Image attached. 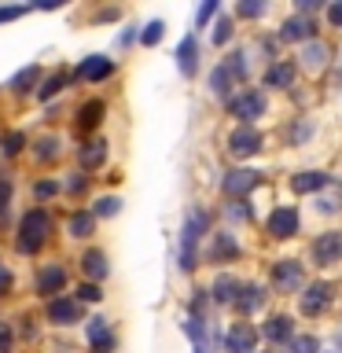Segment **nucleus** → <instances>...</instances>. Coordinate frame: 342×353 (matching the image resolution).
Instances as JSON below:
<instances>
[{
  "label": "nucleus",
  "mask_w": 342,
  "mask_h": 353,
  "mask_svg": "<svg viewBox=\"0 0 342 353\" xmlns=\"http://www.w3.org/2000/svg\"><path fill=\"white\" fill-rule=\"evenodd\" d=\"M342 258V232L331 228V232H320V236L313 239V265H335Z\"/></svg>",
  "instance_id": "nucleus-5"
},
{
  "label": "nucleus",
  "mask_w": 342,
  "mask_h": 353,
  "mask_svg": "<svg viewBox=\"0 0 342 353\" xmlns=\"http://www.w3.org/2000/svg\"><path fill=\"white\" fill-rule=\"evenodd\" d=\"M313 37V22H309L305 15H291L280 26V41H287V44H294V41H309Z\"/></svg>",
  "instance_id": "nucleus-17"
},
{
  "label": "nucleus",
  "mask_w": 342,
  "mask_h": 353,
  "mask_svg": "<svg viewBox=\"0 0 342 353\" xmlns=\"http://www.w3.org/2000/svg\"><path fill=\"white\" fill-rule=\"evenodd\" d=\"M298 210L294 206H276L272 214H269V221H265V228H269V236L272 239H291V236H298Z\"/></svg>",
  "instance_id": "nucleus-6"
},
{
  "label": "nucleus",
  "mask_w": 342,
  "mask_h": 353,
  "mask_svg": "<svg viewBox=\"0 0 342 353\" xmlns=\"http://www.w3.org/2000/svg\"><path fill=\"white\" fill-rule=\"evenodd\" d=\"M258 181H261L258 170H232V173H225L221 188H225L228 199H243V195H250L254 188H258Z\"/></svg>",
  "instance_id": "nucleus-9"
},
{
  "label": "nucleus",
  "mask_w": 342,
  "mask_h": 353,
  "mask_svg": "<svg viewBox=\"0 0 342 353\" xmlns=\"http://www.w3.org/2000/svg\"><path fill=\"white\" fill-rule=\"evenodd\" d=\"M66 81H70V70H66V66L52 70L48 77H44V85L37 88V99H52V96H59L63 88H66Z\"/></svg>",
  "instance_id": "nucleus-25"
},
{
  "label": "nucleus",
  "mask_w": 342,
  "mask_h": 353,
  "mask_svg": "<svg viewBox=\"0 0 342 353\" xmlns=\"http://www.w3.org/2000/svg\"><path fill=\"white\" fill-rule=\"evenodd\" d=\"M33 154H37V162L59 159V140H55V137H41L37 143H33Z\"/></svg>",
  "instance_id": "nucleus-31"
},
{
  "label": "nucleus",
  "mask_w": 342,
  "mask_h": 353,
  "mask_svg": "<svg viewBox=\"0 0 342 353\" xmlns=\"http://www.w3.org/2000/svg\"><path fill=\"white\" fill-rule=\"evenodd\" d=\"M81 272L88 276V283H99V280H103V276L110 272V265H107V254L103 250H88L85 254V258H81Z\"/></svg>",
  "instance_id": "nucleus-22"
},
{
  "label": "nucleus",
  "mask_w": 342,
  "mask_h": 353,
  "mask_svg": "<svg viewBox=\"0 0 342 353\" xmlns=\"http://www.w3.org/2000/svg\"><path fill=\"white\" fill-rule=\"evenodd\" d=\"M232 305H239L243 313H254V309H261V305H265V287H258V283H243Z\"/></svg>",
  "instance_id": "nucleus-23"
},
{
  "label": "nucleus",
  "mask_w": 342,
  "mask_h": 353,
  "mask_svg": "<svg viewBox=\"0 0 342 353\" xmlns=\"http://www.w3.org/2000/svg\"><path fill=\"white\" fill-rule=\"evenodd\" d=\"M162 37H165V22H162V19L148 22V26H143V33H140V41L148 44V48H151V44H159Z\"/></svg>",
  "instance_id": "nucleus-33"
},
{
  "label": "nucleus",
  "mask_w": 342,
  "mask_h": 353,
  "mask_svg": "<svg viewBox=\"0 0 342 353\" xmlns=\"http://www.w3.org/2000/svg\"><path fill=\"white\" fill-rule=\"evenodd\" d=\"M19 15H26V8H0V22H11V19H19Z\"/></svg>",
  "instance_id": "nucleus-45"
},
{
  "label": "nucleus",
  "mask_w": 342,
  "mask_h": 353,
  "mask_svg": "<svg viewBox=\"0 0 342 353\" xmlns=\"http://www.w3.org/2000/svg\"><path fill=\"white\" fill-rule=\"evenodd\" d=\"M232 41V22L228 19H221L217 22V30H214V44H228Z\"/></svg>",
  "instance_id": "nucleus-41"
},
{
  "label": "nucleus",
  "mask_w": 342,
  "mask_h": 353,
  "mask_svg": "<svg viewBox=\"0 0 342 353\" xmlns=\"http://www.w3.org/2000/svg\"><path fill=\"white\" fill-rule=\"evenodd\" d=\"M48 320H52V324H59V327L77 324V320H81V305H77L74 298H52V302H48Z\"/></svg>",
  "instance_id": "nucleus-14"
},
{
  "label": "nucleus",
  "mask_w": 342,
  "mask_h": 353,
  "mask_svg": "<svg viewBox=\"0 0 342 353\" xmlns=\"http://www.w3.org/2000/svg\"><path fill=\"white\" fill-rule=\"evenodd\" d=\"M261 335L269 339L272 346H276V342H291V339H294V320L287 316V313H276V316H269V320H265Z\"/></svg>",
  "instance_id": "nucleus-16"
},
{
  "label": "nucleus",
  "mask_w": 342,
  "mask_h": 353,
  "mask_svg": "<svg viewBox=\"0 0 342 353\" xmlns=\"http://www.w3.org/2000/svg\"><path fill=\"white\" fill-rule=\"evenodd\" d=\"M328 59V48L324 44H316V41H305V48H302V66L305 70H320Z\"/></svg>",
  "instance_id": "nucleus-29"
},
{
  "label": "nucleus",
  "mask_w": 342,
  "mask_h": 353,
  "mask_svg": "<svg viewBox=\"0 0 342 353\" xmlns=\"http://www.w3.org/2000/svg\"><path fill=\"white\" fill-rule=\"evenodd\" d=\"M236 15H239V19H261V15H265V4H243V0H239V4H236Z\"/></svg>",
  "instance_id": "nucleus-39"
},
{
  "label": "nucleus",
  "mask_w": 342,
  "mask_h": 353,
  "mask_svg": "<svg viewBox=\"0 0 342 353\" xmlns=\"http://www.w3.org/2000/svg\"><path fill=\"white\" fill-rule=\"evenodd\" d=\"M331 176L328 173H320V170H305V173H294L291 176V188L298 195H305V192H320V188H328Z\"/></svg>",
  "instance_id": "nucleus-20"
},
{
  "label": "nucleus",
  "mask_w": 342,
  "mask_h": 353,
  "mask_svg": "<svg viewBox=\"0 0 342 353\" xmlns=\"http://www.w3.org/2000/svg\"><path fill=\"white\" fill-rule=\"evenodd\" d=\"M302 276H305L302 261H276L272 265V287H280V291H294V287H302Z\"/></svg>",
  "instance_id": "nucleus-10"
},
{
  "label": "nucleus",
  "mask_w": 342,
  "mask_h": 353,
  "mask_svg": "<svg viewBox=\"0 0 342 353\" xmlns=\"http://www.w3.org/2000/svg\"><path fill=\"white\" fill-rule=\"evenodd\" d=\"M11 192H15L11 176H0V225L8 221V210H11Z\"/></svg>",
  "instance_id": "nucleus-34"
},
{
  "label": "nucleus",
  "mask_w": 342,
  "mask_h": 353,
  "mask_svg": "<svg viewBox=\"0 0 342 353\" xmlns=\"http://www.w3.org/2000/svg\"><path fill=\"white\" fill-rule=\"evenodd\" d=\"M254 346H258V331L250 324H232L228 327V335H225L228 353H254Z\"/></svg>",
  "instance_id": "nucleus-11"
},
{
  "label": "nucleus",
  "mask_w": 342,
  "mask_h": 353,
  "mask_svg": "<svg viewBox=\"0 0 342 353\" xmlns=\"http://www.w3.org/2000/svg\"><path fill=\"white\" fill-rule=\"evenodd\" d=\"M85 335H88V346H92V353H110V350H114V331H110V324H107L103 316L88 320Z\"/></svg>",
  "instance_id": "nucleus-13"
},
{
  "label": "nucleus",
  "mask_w": 342,
  "mask_h": 353,
  "mask_svg": "<svg viewBox=\"0 0 342 353\" xmlns=\"http://www.w3.org/2000/svg\"><path fill=\"white\" fill-rule=\"evenodd\" d=\"M236 85H239V81H236V77H232V74L225 70V66H221V63H217V70H214V74H210V88H214V92H217V96H225V99H228V92H232V88H236Z\"/></svg>",
  "instance_id": "nucleus-30"
},
{
  "label": "nucleus",
  "mask_w": 342,
  "mask_h": 353,
  "mask_svg": "<svg viewBox=\"0 0 342 353\" xmlns=\"http://www.w3.org/2000/svg\"><path fill=\"white\" fill-rule=\"evenodd\" d=\"M177 66H181V74H184V77H192V74H195V66H199V44H195L192 33H188V37L177 44Z\"/></svg>",
  "instance_id": "nucleus-18"
},
{
  "label": "nucleus",
  "mask_w": 342,
  "mask_h": 353,
  "mask_svg": "<svg viewBox=\"0 0 342 353\" xmlns=\"http://www.w3.org/2000/svg\"><path fill=\"white\" fill-rule=\"evenodd\" d=\"M217 11H221V4H217V0H206V4H203V8L195 11V22H199V26H206V22L214 19Z\"/></svg>",
  "instance_id": "nucleus-38"
},
{
  "label": "nucleus",
  "mask_w": 342,
  "mask_h": 353,
  "mask_svg": "<svg viewBox=\"0 0 342 353\" xmlns=\"http://www.w3.org/2000/svg\"><path fill=\"white\" fill-rule=\"evenodd\" d=\"M228 151L236 154V159H250V154H258V151H261V132L254 129V125H239V129H232V137H228Z\"/></svg>",
  "instance_id": "nucleus-7"
},
{
  "label": "nucleus",
  "mask_w": 342,
  "mask_h": 353,
  "mask_svg": "<svg viewBox=\"0 0 342 353\" xmlns=\"http://www.w3.org/2000/svg\"><path fill=\"white\" fill-rule=\"evenodd\" d=\"M11 291V272L8 269H0V298H4Z\"/></svg>",
  "instance_id": "nucleus-46"
},
{
  "label": "nucleus",
  "mask_w": 342,
  "mask_h": 353,
  "mask_svg": "<svg viewBox=\"0 0 342 353\" xmlns=\"http://www.w3.org/2000/svg\"><path fill=\"white\" fill-rule=\"evenodd\" d=\"M206 228H210L206 210H192V214L184 217V228H181V269L184 272L195 269V247H199V239L206 236Z\"/></svg>",
  "instance_id": "nucleus-2"
},
{
  "label": "nucleus",
  "mask_w": 342,
  "mask_h": 353,
  "mask_svg": "<svg viewBox=\"0 0 342 353\" xmlns=\"http://www.w3.org/2000/svg\"><path fill=\"white\" fill-rule=\"evenodd\" d=\"M37 81H41V66L30 63V66H22V70L11 77L8 88H15V92H33V88H37Z\"/></svg>",
  "instance_id": "nucleus-26"
},
{
  "label": "nucleus",
  "mask_w": 342,
  "mask_h": 353,
  "mask_svg": "<svg viewBox=\"0 0 342 353\" xmlns=\"http://www.w3.org/2000/svg\"><path fill=\"white\" fill-rule=\"evenodd\" d=\"M328 22L342 30V0H331V4H328Z\"/></svg>",
  "instance_id": "nucleus-43"
},
{
  "label": "nucleus",
  "mask_w": 342,
  "mask_h": 353,
  "mask_svg": "<svg viewBox=\"0 0 342 353\" xmlns=\"http://www.w3.org/2000/svg\"><path fill=\"white\" fill-rule=\"evenodd\" d=\"M210 258L217 261H232V258H239V243L228 236V232H217L214 239H210Z\"/></svg>",
  "instance_id": "nucleus-19"
},
{
  "label": "nucleus",
  "mask_w": 342,
  "mask_h": 353,
  "mask_svg": "<svg viewBox=\"0 0 342 353\" xmlns=\"http://www.w3.org/2000/svg\"><path fill=\"white\" fill-rule=\"evenodd\" d=\"M77 159H81L85 170H92V165H99V162L107 159V143H103V140H88L85 148H81V154H77Z\"/></svg>",
  "instance_id": "nucleus-28"
},
{
  "label": "nucleus",
  "mask_w": 342,
  "mask_h": 353,
  "mask_svg": "<svg viewBox=\"0 0 342 353\" xmlns=\"http://www.w3.org/2000/svg\"><path fill=\"white\" fill-rule=\"evenodd\" d=\"M22 143H26V137H22V132H8V137L0 140V151H4L8 159H11V154H19V151H22Z\"/></svg>",
  "instance_id": "nucleus-35"
},
{
  "label": "nucleus",
  "mask_w": 342,
  "mask_h": 353,
  "mask_svg": "<svg viewBox=\"0 0 342 353\" xmlns=\"http://www.w3.org/2000/svg\"><path fill=\"white\" fill-rule=\"evenodd\" d=\"M11 342H15L11 324H8V320H0V353H11Z\"/></svg>",
  "instance_id": "nucleus-42"
},
{
  "label": "nucleus",
  "mask_w": 342,
  "mask_h": 353,
  "mask_svg": "<svg viewBox=\"0 0 342 353\" xmlns=\"http://www.w3.org/2000/svg\"><path fill=\"white\" fill-rule=\"evenodd\" d=\"M118 210H121L118 199H114V195H103V199H96V206L88 210V214H92V217H114Z\"/></svg>",
  "instance_id": "nucleus-32"
},
{
  "label": "nucleus",
  "mask_w": 342,
  "mask_h": 353,
  "mask_svg": "<svg viewBox=\"0 0 342 353\" xmlns=\"http://www.w3.org/2000/svg\"><path fill=\"white\" fill-rule=\"evenodd\" d=\"M291 353H320V342H316V335L291 339Z\"/></svg>",
  "instance_id": "nucleus-36"
},
{
  "label": "nucleus",
  "mask_w": 342,
  "mask_h": 353,
  "mask_svg": "<svg viewBox=\"0 0 342 353\" xmlns=\"http://www.w3.org/2000/svg\"><path fill=\"white\" fill-rule=\"evenodd\" d=\"M85 188H88V181H85V173H74V181H70V184H66V192H74V195H81V192H85Z\"/></svg>",
  "instance_id": "nucleus-44"
},
{
  "label": "nucleus",
  "mask_w": 342,
  "mask_h": 353,
  "mask_svg": "<svg viewBox=\"0 0 342 353\" xmlns=\"http://www.w3.org/2000/svg\"><path fill=\"white\" fill-rule=\"evenodd\" d=\"M331 302H335V287H331L328 280L309 283L305 291H302V298H298V305H302L305 316H320L324 309H331Z\"/></svg>",
  "instance_id": "nucleus-4"
},
{
  "label": "nucleus",
  "mask_w": 342,
  "mask_h": 353,
  "mask_svg": "<svg viewBox=\"0 0 342 353\" xmlns=\"http://www.w3.org/2000/svg\"><path fill=\"white\" fill-rule=\"evenodd\" d=\"M298 77V66L287 63V59H276L269 63V70H265V88H291Z\"/></svg>",
  "instance_id": "nucleus-15"
},
{
  "label": "nucleus",
  "mask_w": 342,
  "mask_h": 353,
  "mask_svg": "<svg viewBox=\"0 0 342 353\" xmlns=\"http://www.w3.org/2000/svg\"><path fill=\"white\" fill-rule=\"evenodd\" d=\"M33 195H37V199H52V195H59V184H55V181H37V184H33Z\"/></svg>",
  "instance_id": "nucleus-40"
},
{
  "label": "nucleus",
  "mask_w": 342,
  "mask_h": 353,
  "mask_svg": "<svg viewBox=\"0 0 342 353\" xmlns=\"http://www.w3.org/2000/svg\"><path fill=\"white\" fill-rule=\"evenodd\" d=\"M110 74H114V63H110L107 55H85L81 66L74 70V77H81V81H103Z\"/></svg>",
  "instance_id": "nucleus-12"
},
{
  "label": "nucleus",
  "mask_w": 342,
  "mask_h": 353,
  "mask_svg": "<svg viewBox=\"0 0 342 353\" xmlns=\"http://www.w3.org/2000/svg\"><path fill=\"white\" fill-rule=\"evenodd\" d=\"M33 283H37V294H44L52 302V298L66 287V265H59V261L41 265V272H37V280H33Z\"/></svg>",
  "instance_id": "nucleus-8"
},
{
  "label": "nucleus",
  "mask_w": 342,
  "mask_h": 353,
  "mask_svg": "<svg viewBox=\"0 0 342 353\" xmlns=\"http://www.w3.org/2000/svg\"><path fill=\"white\" fill-rule=\"evenodd\" d=\"M228 110H232V118L243 121V125H254V121L265 114V92H258V88H243L239 96L228 99Z\"/></svg>",
  "instance_id": "nucleus-3"
},
{
  "label": "nucleus",
  "mask_w": 342,
  "mask_h": 353,
  "mask_svg": "<svg viewBox=\"0 0 342 353\" xmlns=\"http://www.w3.org/2000/svg\"><path fill=\"white\" fill-rule=\"evenodd\" d=\"M103 291H99V283H81L77 287V302H99Z\"/></svg>",
  "instance_id": "nucleus-37"
},
{
  "label": "nucleus",
  "mask_w": 342,
  "mask_h": 353,
  "mask_svg": "<svg viewBox=\"0 0 342 353\" xmlns=\"http://www.w3.org/2000/svg\"><path fill=\"white\" fill-rule=\"evenodd\" d=\"M239 287H243V283L236 280V276H217L210 291H214V302H221V305H232V302H236V294H239Z\"/></svg>",
  "instance_id": "nucleus-24"
},
{
  "label": "nucleus",
  "mask_w": 342,
  "mask_h": 353,
  "mask_svg": "<svg viewBox=\"0 0 342 353\" xmlns=\"http://www.w3.org/2000/svg\"><path fill=\"white\" fill-rule=\"evenodd\" d=\"M96 232V217L88 214V210H77V214L70 217V236L74 239H88Z\"/></svg>",
  "instance_id": "nucleus-27"
},
{
  "label": "nucleus",
  "mask_w": 342,
  "mask_h": 353,
  "mask_svg": "<svg viewBox=\"0 0 342 353\" xmlns=\"http://www.w3.org/2000/svg\"><path fill=\"white\" fill-rule=\"evenodd\" d=\"M103 99H88V103H81V110H77V129L81 132H92L99 121H103Z\"/></svg>",
  "instance_id": "nucleus-21"
},
{
  "label": "nucleus",
  "mask_w": 342,
  "mask_h": 353,
  "mask_svg": "<svg viewBox=\"0 0 342 353\" xmlns=\"http://www.w3.org/2000/svg\"><path fill=\"white\" fill-rule=\"evenodd\" d=\"M48 236H52V217H48V210H44V206L30 210V214L22 217V225H19V250H22V254L41 250L44 243H48Z\"/></svg>",
  "instance_id": "nucleus-1"
}]
</instances>
